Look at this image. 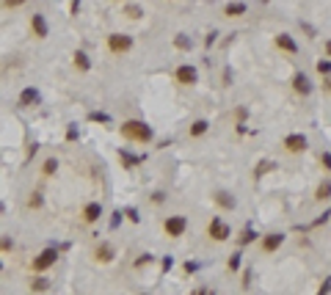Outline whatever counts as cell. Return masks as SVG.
<instances>
[{"instance_id":"obj_1","label":"cell","mask_w":331,"mask_h":295,"mask_svg":"<svg viewBox=\"0 0 331 295\" xmlns=\"http://www.w3.org/2000/svg\"><path fill=\"white\" fill-rule=\"evenodd\" d=\"M122 135L127 141H138V144H149L152 138H155V133H152V127L146 125V122H138V119H130L124 122V125L119 127Z\"/></svg>"},{"instance_id":"obj_2","label":"cell","mask_w":331,"mask_h":295,"mask_svg":"<svg viewBox=\"0 0 331 295\" xmlns=\"http://www.w3.org/2000/svg\"><path fill=\"white\" fill-rule=\"evenodd\" d=\"M185 229H188L185 215H171V218H165V221H163V232L169 234V238H182Z\"/></svg>"},{"instance_id":"obj_3","label":"cell","mask_w":331,"mask_h":295,"mask_svg":"<svg viewBox=\"0 0 331 295\" xmlns=\"http://www.w3.org/2000/svg\"><path fill=\"white\" fill-rule=\"evenodd\" d=\"M130 47H133V36H127V33H111L108 36V50L111 52H127Z\"/></svg>"},{"instance_id":"obj_4","label":"cell","mask_w":331,"mask_h":295,"mask_svg":"<svg viewBox=\"0 0 331 295\" xmlns=\"http://www.w3.org/2000/svg\"><path fill=\"white\" fill-rule=\"evenodd\" d=\"M207 234H210V238L215 240V243H224V240H227L229 234H232V229H229L227 223L221 221V218H212L210 226H207Z\"/></svg>"},{"instance_id":"obj_5","label":"cell","mask_w":331,"mask_h":295,"mask_svg":"<svg viewBox=\"0 0 331 295\" xmlns=\"http://www.w3.org/2000/svg\"><path fill=\"white\" fill-rule=\"evenodd\" d=\"M174 78H177V83H182V86H193L199 80V72H196V67H191V64H182V67H177Z\"/></svg>"},{"instance_id":"obj_6","label":"cell","mask_w":331,"mask_h":295,"mask_svg":"<svg viewBox=\"0 0 331 295\" xmlns=\"http://www.w3.org/2000/svg\"><path fill=\"white\" fill-rule=\"evenodd\" d=\"M56 259H58V251H56V249H44L36 259H33V270L41 273V270L52 268V265H56Z\"/></svg>"},{"instance_id":"obj_7","label":"cell","mask_w":331,"mask_h":295,"mask_svg":"<svg viewBox=\"0 0 331 295\" xmlns=\"http://www.w3.org/2000/svg\"><path fill=\"white\" fill-rule=\"evenodd\" d=\"M306 135H298V133H293V135H287L285 138V149L290 152V155H301V152H306Z\"/></svg>"},{"instance_id":"obj_8","label":"cell","mask_w":331,"mask_h":295,"mask_svg":"<svg viewBox=\"0 0 331 295\" xmlns=\"http://www.w3.org/2000/svg\"><path fill=\"white\" fill-rule=\"evenodd\" d=\"M293 88H295V94H301V97H309L312 94V83H309V78H306L304 72H298L293 78Z\"/></svg>"},{"instance_id":"obj_9","label":"cell","mask_w":331,"mask_h":295,"mask_svg":"<svg viewBox=\"0 0 331 295\" xmlns=\"http://www.w3.org/2000/svg\"><path fill=\"white\" fill-rule=\"evenodd\" d=\"M276 47H279V50H285V52H290V55H295V52H298V42H295L290 33H279V36H276Z\"/></svg>"},{"instance_id":"obj_10","label":"cell","mask_w":331,"mask_h":295,"mask_svg":"<svg viewBox=\"0 0 331 295\" xmlns=\"http://www.w3.org/2000/svg\"><path fill=\"white\" fill-rule=\"evenodd\" d=\"M282 243H285V234H279V232L265 234V238H262V251H265V254H273Z\"/></svg>"},{"instance_id":"obj_11","label":"cell","mask_w":331,"mask_h":295,"mask_svg":"<svg viewBox=\"0 0 331 295\" xmlns=\"http://www.w3.org/2000/svg\"><path fill=\"white\" fill-rule=\"evenodd\" d=\"M31 31L36 39H47V20L41 14H33L31 17Z\"/></svg>"},{"instance_id":"obj_12","label":"cell","mask_w":331,"mask_h":295,"mask_svg":"<svg viewBox=\"0 0 331 295\" xmlns=\"http://www.w3.org/2000/svg\"><path fill=\"white\" fill-rule=\"evenodd\" d=\"M99 215H102V207H99L97 202H91V204L83 207V221H86V223H97Z\"/></svg>"},{"instance_id":"obj_13","label":"cell","mask_w":331,"mask_h":295,"mask_svg":"<svg viewBox=\"0 0 331 295\" xmlns=\"http://www.w3.org/2000/svg\"><path fill=\"white\" fill-rule=\"evenodd\" d=\"M39 91H36V88H25V91H22L20 94V105H22V108H33V105H39Z\"/></svg>"},{"instance_id":"obj_14","label":"cell","mask_w":331,"mask_h":295,"mask_svg":"<svg viewBox=\"0 0 331 295\" xmlns=\"http://www.w3.org/2000/svg\"><path fill=\"white\" fill-rule=\"evenodd\" d=\"M94 257H97V262H111V259H114V246L111 243H99Z\"/></svg>"},{"instance_id":"obj_15","label":"cell","mask_w":331,"mask_h":295,"mask_svg":"<svg viewBox=\"0 0 331 295\" xmlns=\"http://www.w3.org/2000/svg\"><path fill=\"white\" fill-rule=\"evenodd\" d=\"M212 199H215L218 207H224V210H235V196H229L227 191H218Z\"/></svg>"},{"instance_id":"obj_16","label":"cell","mask_w":331,"mask_h":295,"mask_svg":"<svg viewBox=\"0 0 331 295\" xmlns=\"http://www.w3.org/2000/svg\"><path fill=\"white\" fill-rule=\"evenodd\" d=\"M72 61H75V67H78L80 72H88V69H91V61H88V55H86L83 50L75 52V58H72Z\"/></svg>"},{"instance_id":"obj_17","label":"cell","mask_w":331,"mask_h":295,"mask_svg":"<svg viewBox=\"0 0 331 295\" xmlns=\"http://www.w3.org/2000/svg\"><path fill=\"white\" fill-rule=\"evenodd\" d=\"M315 199H317V202H326V199H331V182H328V180L317 185V191H315Z\"/></svg>"},{"instance_id":"obj_18","label":"cell","mask_w":331,"mask_h":295,"mask_svg":"<svg viewBox=\"0 0 331 295\" xmlns=\"http://www.w3.org/2000/svg\"><path fill=\"white\" fill-rule=\"evenodd\" d=\"M224 14H227V17H240V14H246V3H227Z\"/></svg>"},{"instance_id":"obj_19","label":"cell","mask_w":331,"mask_h":295,"mask_svg":"<svg viewBox=\"0 0 331 295\" xmlns=\"http://www.w3.org/2000/svg\"><path fill=\"white\" fill-rule=\"evenodd\" d=\"M31 290H33V292H44V290H50V279H44V276L33 279V281H31Z\"/></svg>"},{"instance_id":"obj_20","label":"cell","mask_w":331,"mask_h":295,"mask_svg":"<svg viewBox=\"0 0 331 295\" xmlns=\"http://www.w3.org/2000/svg\"><path fill=\"white\" fill-rule=\"evenodd\" d=\"M207 127H210V125H207L204 119H196V122L191 125V135H193V138H199V135H204V133H207Z\"/></svg>"},{"instance_id":"obj_21","label":"cell","mask_w":331,"mask_h":295,"mask_svg":"<svg viewBox=\"0 0 331 295\" xmlns=\"http://www.w3.org/2000/svg\"><path fill=\"white\" fill-rule=\"evenodd\" d=\"M56 171H58V160H56V157H47L44 166H41V174H44V176H52Z\"/></svg>"},{"instance_id":"obj_22","label":"cell","mask_w":331,"mask_h":295,"mask_svg":"<svg viewBox=\"0 0 331 295\" xmlns=\"http://www.w3.org/2000/svg\"><path fill=\"white\" fill-rule=\"evenodd\" d=\"M174 47H177V50H191V39H188L185 33H177V36H174Z\"/></svg>"},{"instance_id":"obj_23","label":"cell","mask_w":331,"mask_h":295,"mask_svg":"<svg viewBox=\"0 0 331 295\" xmlns=\"http://www.w3.org/2000/svg\"><path fill=\"white\" fill-rule=\"evenodd\" d=\"M119 160L124 163V166H127V168H133V166H138V163H141V157H133V155H127V152H119Z\"/></svg>"},{"instance_id":"obj_24","label":"cell","mask_w":331,"mask_h":295,"mask_svg":"<svg viewBox=\"0 0 331 295\" xmlns=\"http://www.w3.org/2000/svg\"><path fill=\"white\" fill-rule=\"evenodd\" d=\"M41 204H44V199H41V193H31V199H28V207H31V210H39Z\"/></svg>"},{"instance_id":"obj_25","label":"cell","mask_w":331,"mask_h":295,"mask_svg":"<svg viewBox=\"0 0 331 295\" xmlns=\"http://www.w3.org/2000/svg\"><path fill=\"white\" fill-rule=\"evenodd\" d=\"M88 119H91V122H99V125H108L111 116H108V113H97V110H94V113H88Z\"/></svg>"},{"instance_id":"obj_26","label":"cell","mask_w":331,"mask_h":295,"mask_svg":"<svg viewBox=\"0 0 331 295\" xmlns=\"http://www.w3.org/2000/svg\"><path fill=\"white\" fill-rule=\"evenodd\" d=\"M124 14H127V17H130V20H138V17H141V14H144V11H141V9H138V6H127V9H124Z\"/></svg>"},{"instance_id":"obj_27","label":"cell","mask_w":331,"mask_h":295,"mask_svg":"<svg viewBox=\"0 0 331 295\" xmlns=\"http://www.w3.org/2000/svg\"><path fill=\"white\" fill-rule=\"evenodd\" d=\"M254 238H257V232H251V229H246V232L240 234V246H248Z\"/></svg>"},{"instance_id":"obj_28","label":"cell","mask_w":331,"mask_h":295,"mask_svg":"<svg viewBox=\"0 0 331 295\" xmlns=\"http://www.w3.org/2000/svg\"><path fill=\"white\" fill-rule=\"evenodd\" d=\"M317 72H320V75H331V61H317Z\"/></svg>"},{"instance_id":"obj_29","label":"cell","mask_w":331,"mask_h":295,"mask_svg":"<svg viewBox=\"0 0 331 295\" xmlns=\"http://www.w3.org/2000/svg\"><path fill=\"white\" fill-rule=\"evenodd\" d=\"M14 249V240L11 238H0V251H11Z\"/></svg>"},{"instance_id":"obj_30","label":"cell","mask_w":331,"mask_h":295,"mask_svg":"<svg viewBox=\"0 0 331 295\" xmlns=\"http://www.w3.org/2000/svg\"><path fill=\"white\" fill-rule=\"evenodd\" d=\"M240 268V254H235V257H229V270H238Z\"/></svg>"},{"instance_id":"obj_31","label":"cell","mask_w":331,"mask_h":295,"mask_svg":"<svg viewBox=\"0 0 331 295\" xmlns=\"http://www.w3.org/2000/svg\"><path fill=\"white\" fill-rule=\"evenodd\" d=\"M67 141H78V127H75V125H69V130H67Z\"/></svg>"},{"instance_id":"obj_32","label":"cell","mask_w":331,"mask_h":295,"mask_svg":"<svg viewBox=\"0 0 331 295\" xmlns=\"http://www.w3.org/2000/svg\"><path fill=\"white\" fill-rule=\"evenodd\" d=\"M149 259H152V257H149V254H141V257H138V259H135V268H144V265H146V262H149Z\"/></svg>"},{"instance_id":"obj_33","label":"cell","mask_w":331,"mask_h":295,"mask_svg":"<svg viewBox=\"0 0 331 295\" xmlns=\"http://www.w3.org/2000/svg\"><path fill=\"white\" fill-rule=\"evenodd\" d=\"M25 0H3V6L6 9H17V6H22Z\"/></svg>"},{"instance_id":"obj_34","label":"cell","mask_w":331,"mask_h":295,"mask_svg":"<svg viewBox=\"0 0 331 295\" xmlns=\"http://www.w3.org/2000/svg\"><path fill=\"white\" fill-rule=\"evenodd\" d=\"M320 160H323V166H326V171H331V155H328V152H323Z\"/></svg>"},{"instance_id":"obj_35","label":"cell","mask_w":331,"mask_h":295,"mask_svg":"<svg viewBox=\"0 0 331 295\" xmlns=\"http://www.w3.org/2000/svg\"><path fill=\"white\" fill-rule=\"evenodd\" d=\"M124 215H127L130 221H133V223H138V212H135V210H127V212H124Z\"/></svg>"},{"instance_id":"obj_36","label":"cell","mask_w":331,"mask_h":295,"mask_svg":"<svg viewBox=\"0 0 331 295\" xmlns=\"http://www.w3.org/2000/svg\"><path fill=\"white\" fill-rule=\"evenodd\" d=\"M163 199H165V196H163V193H152V202H155V204H160V202H163Z\"/></svg>"},{"instance_id":"obj_37","label":"cell","mask_w":331,"mask_h":295,"mask_svg":"<svg viewBox=\"0 0 331 295\" xmlns=\"http://www.w3.org/2000/svg\"><path fill=\"white\" fill-rule=\"evenodd\" d=\"M171 265H174V262H171V257H165L163 259V270H171Z\"/></svg>"},{"instance_id":"obj_38","label":"cell","mask_w":331,"mask_h":295,"mask_svg":"<svg viewBox=\"0 0 331 295\" xmlns=\"http://www.w3.org/2000/svg\"><path fill=\"white\" fill-rule=\"evenodd\" d=\"M328 290H331V279H326V284L320 287V292H328Z\"/></svg>"},{"instance_id":"obj_39","label":"cell","mask_w":331,"mask_h":295,"mask_svg":"<svg viewBox=\"0 0 331 295\" xmlns=\"http://www.w3.org/2000/svg\"><path fill=\"white\" fill-rule=\"evenodd\" d=\"M326 52H328V58H331V39L326 42Z\"/></svg>"},{"instance_id":"obj_40","label":"cell","mask_w":331,"mask_h":295,"mask_svg":"<svg viewBox=\"0 0 331 295\" xmlns=\"http://www.w3.org/2000/svg\"><path fill=\"white\" fill-rule=\"evenodd\" d=\"M326 86H328V91H331V78H328V83H326Z\"/></svg>"},{"instance_id":"obj_41","label":"cell","mask_w":331,"mask_h":295,"mask_svg":"<svg viewBox=\"0 0 331 295\" xmlns=\"http://www.w3.org/2000/svg\"><path fill=\"white\" fill-rule=\"evenodd\" d=\"M0 212H3V204H0Z\"/></svg>"},{"instance_id":"obj_42","label":"cell","mask_w":331,"mask_h":295,"mask_svg":"<svg viewBox=\"0 0 331 295\" xmlns=\"http://www.w3.org/2000/svg\"><path fill=\"white\" fill-rule=\"evenodd\" d=\"M0 270H3V262H0Z\"/></svg>"}]
</instances>
